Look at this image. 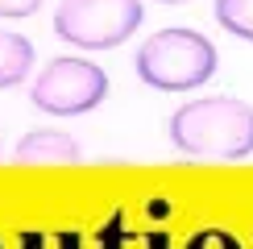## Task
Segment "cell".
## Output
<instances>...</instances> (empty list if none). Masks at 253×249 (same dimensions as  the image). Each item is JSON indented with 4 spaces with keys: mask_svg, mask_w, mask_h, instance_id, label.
<instances>
[{
    "mask_svg": "<svg viewBox=\"0 0 253 249\" xmlns=\"http://www.w3.org/2000/svg\"><path fill=\"white\" fill-rule=\"evenodd\" d=\"M170 145L187 158L237 162L253 154V104L237 96H204L170 112Z\"/></svg>",
    "mask_w": 253,
    "mask_h": 249,
    "instance_id": "6da1fadb",
    "label": "cell"
},
{
    "mask_svg": "<svg viewBox=\"0 0 253 249\" xmlns=\"http://www.w3.org/2000/svg\"><path fill=\"white\" fill-rule=\"evenodd\" d=\"M133 67L154 91H195L216 75L220 54L199 29H158L141 42Z\"/></svg>",
    "mask_w": 253,
    "mask_h": 249,
    "instance_id": "7a4b0ae2",
    "label": "cell"
},
{
    "mask_svg": "<svg viewBox=\"0 0 253 249\" xmlns=\"http://www.w3.org/2000/svg\"><path fill=\"white\" fill-rule=\"evenodd\" d=\"M108 96V75L91 58L62 54L42 67V75L29 83V100L34 108L50 112V117H83V112L100 108Z\"/></svg>",
    "mask_w": 253,
    "mask_h": 249,
    "instance_id": "3957f363",
    "label": "cell"
},
{
    "mask_svg": "<svg viewBox=\"0 0 253 249\" xmlns=\"http://www.w3.org/2000/svg\"><path fill=\"white\" fill-rule=\"evenodd\" d=\"M141 25V0H62L54 34L75 50H112Z\"/></svg>",
    "mask_w": 253,
    "mask_h": 249,
    "instance_id": "277c9868",
    "label": "cell"
},
{
    "mask_svg": "<svg viewBox=\"0 0 253 249\" xmlns=\"http://www.w3.org/2000/svg\"><path fill=\"white\" fill-rule=\"evenodd\" d=\"M83 145L62 129H29L13 150V166H79Z\"/></svg>",
    "mask_w": 253,
    "mask_h": 249,
    "instance_id": "5b68a950",
    "label": "cell"
},
{
    "mask_svg": "<svg viewBox=\"0 0 253 249\" xmlns=\"http://www.w3.org/2000/svg\"><path fill=\"white\" fill-rule=\"evenodd\" d=\"M29 67H34V42L21 38L17 29H0V91L25 83Z\"/></svg>",
    "mask_w": 253,
    "mask_h": 249,
    "instance_id": "8992f818",
    "label": "cell"
},
{
    "mask_svg": "<svg viewBox=\"0 0 253 249\" xmlns=\"http://www.w3.org/2000/svg\"><path fill=\"white\" fill-rule=\"evenodd\" d=\"M212 13H216L220 29H228L233 38L253 42V0H216Z\"/></svg>",
    "mask_w": 253,
    "mask_h": 249,
    "instance_id": "52a82bcc",
    "label": "cell"
},
{
    "mask_svg": "<svg viewBox=\"0 0 253 249\" xmlns=\"http://www.w3.org/2000/svg\"><path fill=\"white\" fill-rule=\"evenodd\" d=\"M183 249H241V241L233 233H224V228H199Z\"/></svg>",
    "mask_w": 253,
    "mask_h": 249,
    "instance_id": "ba28073f",
    "label": "cell"
},
{
    "mask_svg": "<svg viewBox=\"0 0 253 249\" xmlns=\"http://www.w3.org/2000/svg\"><path fill=\"white\" fill-rule=\"evenodd\" d=\"M46 0H0V17L4 21H21V17H34Z\"/></svg>",
    "mask_w": 253,
    "mask_h": 249,
    "instance_id": "9c48e42d",
    "label": "cell"
},
{
    "mask_svg": "<svg viewBox=\"0 0 253 249\" xmlns=\"http://www.w3.org/2000/svg\"><path fill=\"white\" fill-rule=\"evenodd\" d=\"M104 249H121V220H112L104 228Z\"/></svg>",
    "mask_w": 253,
    "mask_h": 249,
    "instance_id": "30bf717a",
    "label": "cell"
},
{
    "mask_svg": "<svg viewBox=\"0 0 253 249\" xmlns=\"http://www.w3.org/2000/svg\"><path fill=\"white\" fill-rule=\"evenodd\" d=\"M162 4H178V0H162Z\"/></svg>",
    "mask_w": 253,
    "mask_h": 249,
    "instance_id": "8fae6325",
    "label": "cell"
}]
</instances>
